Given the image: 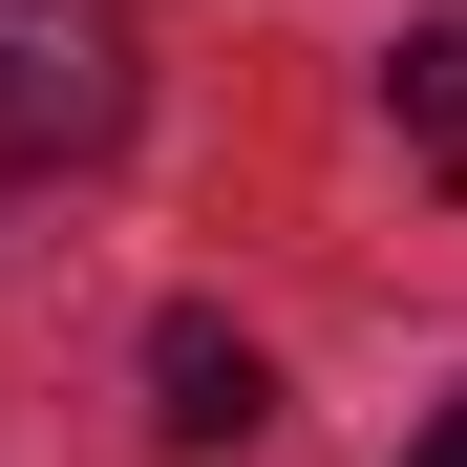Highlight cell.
Wrapping results in <instances>:
<instances>
[{
	"label": "cell",
	"instance_id": "3957f363",
	"mask_svg": "<svg viewBox=\"0 0 467 467\" xmlns=\"http://www.w3.org/2000/svg\"><path fill=\"white\" fill-rule=\"evenodd\" d=\"M382 107H404L425 171H467V22H404V43H382Z\"/></svg>",
	"mask_w": 467,
	"mask_h": 467
},
{
	"label": "cell",
	"instance_id": "277c9868",
	"mask_svg": "<svg viewBox=\"0 0 467 467\" xmlns=\"http://www.w3.org/2000/svg\"><path fill=\"white\" fill-rule=\"evenodd\" d=\"M404 467H467V404H446V425H425V446H404Z\"/></svg>",
	"mask_w": 467,
	"mask_h": 467
},
{
	"label": "cell",
	"instance_id": "7a4b0ae2",
	"mask_svg": "<svg viewBox=\"0 0 467 467\" xmlns=\"http://www.w3.org/2000/svg\"><path fill=\"white\" fill-rule=\"evenodd\" d=\"M149 425H171V446H255L276 425V361L192 297V319H149Z\"/></svg>",
	"mask_w": 467,
	"mask_h": 467
},
{
	"label": "cell",
	"instance_id": "6da1fadb",
	"mask_svg": "<svg viewBox=\"0 0 467 467\" xmlns=\"http://www.w3.org/2000/svg\"><path fill=\"white\" fill-rule=\"evenodd\" d=\"M149 64L107 0H0V171H86V149H128Z\"/></svg>",
	"mask_w": 467,
	"mask_h": 467
}]
</instances>
